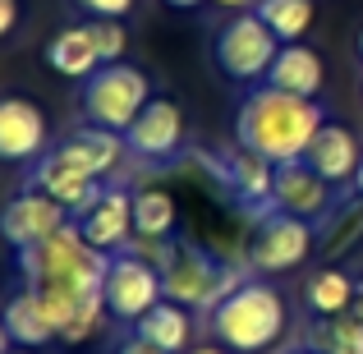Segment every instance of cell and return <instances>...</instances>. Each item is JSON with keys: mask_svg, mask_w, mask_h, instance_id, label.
<instances>
[{"mask_svg": "<svg viewBox=\"0 0 363 354\" xmlns=\"http://www.w3.org/2000/svg\"><path fill=\"white\" fill-rule=\"evenodd\" d=\"M322 124L327 116H322L318 97H294V92L262 83L244 97L235 133H240V148L267 157L272 166H285V161H303Z\"/></svg>", "mask_w": 363, "mask_h": 354, "instance_id": "cell-1", "label": "cell"}, {"mask_svg": "<svg viewBox=\"0 0 363 354\" xmlns=\"http://www.w3.org/2000/svg\"><path fill=\"white\" fill-rule=\"evenodd\" d=\"M18 267H23V281L33 290H74V294H101L106 285V267H111V253L92 248L83 239L79 221H69L65 231H55L46 244L18 253Z\"/></svg>", "mask_w": 363, "mask_h": 354, "instance_id": "cell-2", "label": "cell"}, {"mask_svg": "<svg viewBox=\"0 0 363 354\" xmlns=\"http://www.w3.org/2000/svg\"><path fill=\"white\" fill-rule=\"evenodd\" d=\"M212 331L225 341V350H235V354H257V350H267V345H272V341L285 331V299H281V290L248 276V281L230 294V299L216 304Z\"/></svg>", "mask_w": 363, "mask_h": 354, "instance_id": "cell-3", "label": "cell"}, {"mask_svg": "<svg viewBox=\"0 0 363 354\" xmlns=\"http://www.w3.org/2000/svg\"><path fill=\"white\" fill-rule=\"evenodd\" d=\"M248 281L240 267L221 262V258H212L207 248L189 244V239H179L175 253H170V262L161 267V285H166V299L184 304L189 313L203 309V313H216V304H225L235 290Z\"/></svg>", "mask_w": 363, "mask_h": 354, "instance_id": "cell-4", "label": "cell"}, {"mask_svg": "<svg viewBox=\"0 0 363 354\" xmlns=\"http://www.w3.org/2000/svg\"><path fill=\"white\" fill-rule=\"evenodd\" d=\"M152 101V88H147V74L133 70V65H101L92 79H83V111H88L92 124L101 129H116L124 133L133 120L143 116V106Z\"/></svg>", "mask_w": 363, "mask_h": 354, "instance_id": "cell-5", "label": "cell"}, {"mask_svg": "<svg viewBox=\"0 0 363 354\" xmlns=\"http://www.w3.org/2000/svg\"><path fill=\"white\" fill-rule=\"evenodd\" d=\"M281 46H285V42L262 23V14H257V9H244V14H235L230 23L216 33L212 55H216V65H221L225 79H235V83H257V79H267V74H272Z\"/></svg>", "mask_w": 363, "mask_h": 354, "instance_id": "cell-6", "label": "cell"}, {"mask_svg": "<svg viewBox=\"0 0 363 354\" xmlns=\"http://www.w3.org/2000/svg\"><path fill=\"white\" fill-rule=\"evenodd\" d=\"M101 299H106V313L116 322H138L147 309H157L166 299V285H161V272L152 262L133 253L111 258L106 267V285H101Z\"/></svg>", "mask_w": 363, "mask_h": 354, "instance_id": "cell-7", "label": "cell"}, {"mask_svg": "<svg viewBox=\"0 0 363 354\" xmlns=\"http://www.w3.org/2000/svg\"><path fill=\"white\" fill-rule=\"evenodd\" d=\"M313 253V221H299L290 212H267V221L257 226L253 244H248V267L262 276L290 272Z\"/></svg>", "mask_w": 363, "mask_h": 354, "instance_id": "cell-8", "label": "cell"}, {"mask_svg": "<svg viewBox=\"0 0 363 354\" xmlns=\"http://www.w3.org/2000/svg\"><path fill=\"white\" fill-rule=\"evenodd\" d=\"M69 221H74L69 207L46 198L42 189H28V194H18V198L5 203V212H0V235H5V244H14L18 253H28V248L46 244L55 231H65Z\"/></svg>", "mask_w": 363, "mask_h": 354, "instance_id": "cell-9", "label": "cell"}, {"mask_svg": "<svg viewBox=\"0 0 363 354\" xmlns=\"http://www.w3.org/2000/svg\"><path fill=\"white\" fill-rule=\"evenodd\" d=\"M79 221L83 239H88L92 248H101V253H124V248L133 244V194L120 184H101V194L92 198L88 212L74 216Z\"/></svg>", "mask_w": 363, "mask_h": 354, "instance_id": "cell-10", "label": "cell"}, {"mask_svg": "<svg viewBox=\"0 0 363 354\" xmlns=\"http://www.w3.org/2000/svg\"><path fill=\"white\" fill-rule=\"evenodd\" d=\"M124 143H129L133 157L143 161H170L184 143V116L170 97H152L143 106V116L124 129Z\"/></svg>", "mask_w": 363, "mask_h": 354, "instance_id": "cell-11", "label": "cell"}, {"mask_svg": "<svg viewBox=\"0 0 363 354\" xmlns=\"http://www.w3.org/2000/svg\"><path fill=\"white\" fill-rule=\"evenodd\" d=\"M276 212H290L299 221H318L331 212V179H322L308 161H285L276 166V189H272Z\"/></svg>", "mask_w": 363, "mask_h": 354, "instance_id": "cell-12", "label": "cell"}, {"mask_svg": "<svg viewBox=\"0 0 363 354\" xmlns=\"http://www.w3.org/2000/svg\"><path fill=\"white\" fill-rule=\"evenodd\" d=\"M46 148V116L28 97H0V161H37Z\"/></svg>", "mask_w": 363, "mask_h": 354, "instance_id": "cell-13", "label": "cell"}, {"mask_svg": "<svg viewBox=\"0 0 363 354\" xmlns=\"http://www.w3.org/2000/svg\"><path fill=\"white\" fill-rule=\"evenodd\" d=\"M55 152H60V161H65V166H74L79 175H88V179H106L111 170L120 166V157L129 152V143H124V133L92 124V129L69 133V138H65Z\"/></svg>", "mask_w": 363, "mask_h": 354, "instance_id": "cell-14", "label": "cell"}, {"mask_svg": "<svg viewBox=\"0 0 363 354\" xmlns=\"http://www.w3.org/2000/svg\"><path fill=\"white\" fill-rule=\"evenodd\" d=\"M303 161H308L322 179H331V184H354V175L363 166V148L345 124H322L313 148L303 152Z\"/></svg>", "mask_w": 363, "mask_h": 354, "instance_id": "cell-15", "label": "cell"}, {"mask_svg": "<svg viewBox=\"0 0 363 354\" xmlns=\"http://www.w3.org/2000/svg\"><path fill=\"white\" fill-rule=\"evenodd\" d=\"M28 184H33V189H42L46 198H55L60 207H69L74 216H79V212H88V207H92V198L101 194V184H97V179H88V175H79L74 166H65L55 148H51V152H42V161H37V170L28 175Z\"/></svg>", "mask_w": 363, "mask_h": 354, "instance_id": "cell-16", "label": "cell"}, {"mask_svg": "<svg viewBox=\"0 0 363 354\" xmlns=\"http://www.w3.org/2000/svg\"><path fill=\"white\" fill-rule=\"evenodd\" d=\"M267 83L281 92H294V97H318L322 92V55L303 42H285L272 74H267Z\"/></svg>", "mask_w": 363, "mask_h": 354, "instance_id": "cell-17", "label": "cell"}, {"mask_svg": "<svg viewBox=\"0 0 363 354\" xmlns=\"http://www.w3.org/2000/svg\"><path fill=\"white\" fill-rule=\"evenodd\" d=\"M5 331L14 345L23 350H37V345H51V341H60V331H55V322L46 318L42 299H37L33 290L14 294V299L5 304Z\"/></svg>", "mask_w": 363, "mask_h": 354, "instance_id": "cell-18", "label": "cell"}, {"mask_svg": "<svg viewBox=\"0 0 363 354\" xmlns=\"http://www.w3.org/2000/svg\"><path fill=\"white\" fill-rule=\"evenodd\" d=\"M225 175H230L235 194H240L248 207L276 212V203H272V189H276V166H272L267 157H257V152L240 148V152L230 157V166H225Z\"/></svg>", "mask_w": 363, "mask_h": 354, "instance_id": "cell-19", "label": "cell"}, {"mask_svg": "<svg viewBox=\"0 0 363 354\" xmlns=\"http://www.w3.org/2000/svg\"><path fill=\"white\" fill-rule=\"evenodd\" d=\"M46 60H51V70L65 74V79H92V74L101 70V55H97V46H92L88 23L55 33L51 46H46Z\"/></svg>", "mask_w": 363, "mask_h": 354, "instance_id": "cell-20", "label": "cell"}, {"mask_svg": "<svg viewBox=\"0 0 363 354\" xmlns=\"http://www.w3.org/2000/svg\"><path fill=\"white\" fill-rule=\"evenodd\" d=\"M138 336H147L152 345L170 350V354H184L189 350V309L175 299H161L157 309H147L138 322H133Z\"/></svg>", "mask_w": 363, "mask_h": 354, "instance_id": "cell-21", "label": "cell"}, {"mask_svg": "<svg viewBox=\"0 0 363 354\" xmlns=\"http://www.w3.org/2000/svg\"><path fill=\"white\" fill-rule=\"evenodd\" d=\"M179 221V203L166 194V189H138L133 194V231L143 239H170Z\"/></svg>", "mask_w": 363, "mask_h": 354, "instance_id": "cell-22", "label": "cell"}, {"mask_svg": "<svg viewBox=\"0 0 363 354\" xmlns=\"http://www.w3.org/2000/svg\"><path fill=\"white\" fill-rule=\"evenodd\" d=\"M354 294L359 281H350L340 267H327L308 281V309L318 318H340V313H354Z\"/></svg>", "mask_w": 363, "mask_h": 354, "instance_id": "cell-23", "label": "cell"}, {"mask_svg": "<svg viewBox=\"0 0 363 354\" xmlns=\"http://www.w3.org/2000/svg\"><path fill=\"white\" fill-rule=\"evenodd\" d=\"M262 23L272 28L281 42H299L313 28V14H318V0H262L257 5Z\"/></svg>", "mask_w": 363, "mask_h": 354, "instance_id": "cell-24", "label": "cell"}, {"mask_svg": "<svg viewBox=\"0 0 363 354\" xmlns=\"http://www.w3.org/2000/svg\"><path fill=\"white\" fill-rule=\"evenodd\" d=\"M313 350L318 354H363V322L354 313L322 318L318 327H313Z\"/></svg>", "mask_w": 363, "mask_h": 354, "instance_id": "cell-25", "label": "cell"}, {"mask_svg": "<svg viewBox=\"0 0 363 354\" xmlns=\"http://www.w3.org/2000/svg\"><path fill=\"white\" fill-rule=\"evenodd\" d=\"M88 33H92V46H97L101 65H116V60H124L129 33H124V23H120V18H92V23H88Z\"/></svg>", "mask_w": 363, "mask_h": 354, "instance_id": "cell-26", "label": "cell"}, {"mask_svg": "<svg viewBox=\"0 0 363 354\" xmlns=\"http://www.w3.org/2000/svg\"><path fill=\"white\" fill-rule=\"evenodd\" d=\"M92 18H124L133 9V0H79Z\"/></svg>", "mask_w": 363, "mask_h": 354, "instance_id": "cell-27", "label": "cell"}, {"mask_svg": "<svg viewBox=\"0 0 363 354\" xmlns=\"http://www.w3.org/2000/svg\"><path fill=\"white\" fill-rule=\"evenodd\" d=\"M120 354H170V350L152 345L147 336H138V331H133V336H129V341H124V345H120Z\"/></svg>", "mask_w": 363, "mask_h": 354, "instance_id": "cell-28", "label": "cell"}, {"mask_svg": "<svg viewBox=\"0 0 363 354\" xmlns=\"http://www.w3.org/2000/svg\"><path fill=\"white\" fill-rule=\"evenodd\" d=\"M18 23V0H0V37H9Z\"/></svg>", "mask_w": 363, "mask_h": 354, "instance_id": "cell-29", "label": "cell"}, {"mask_svg": "<svg viewBox=\"0 0 363 354\" xmlns=\"http://www.w3.org/2000/svg\"><path fill=\"white\" fill-rule=\"evenodd\" d=\"M216 5H225V9H235V14H244V9H257L262 0H216Z\"/></svg>", "mask_w": 363, "mask_h": 354, "instance_id": "cell-30", "label": "cell"}, {"mask_svg": "<svg viewBox=\"0 0 363 354\" xmlns=\"http://www.w3.org/2000/svg\"><path fill=\"white\" fill-rule=\"evenodd\" d=\"M166 5H170V9H198L203 0H166Z\"/></svg>", "mask_w": 363, "mask_h": 354, "instance_id": "cell-31", "label": "cell"}, {"mask_svg": "<svg viewBox=\"0 0 363 354\" xmlns=\"http://www.w3.org/2000/svg\"><path fill=\"white\" fill-rule=\"evenodd\" d=\"M9 345H14V341H9V331H5V318H0V354H9Z\"/></svg>", "mask_w": 363, "mask_h": 354, "instance_id": "cell-32", "label": "cell"}, {"mask_svg": "<svg viewBox=\"0 0 363 354\" xmlns=\"http://www.w3.org/2000/svg\"><path fill=\"white\" fill-rule=\"evenodd\" d=\"M354 318L363 322V281H359V294H354Z\"/></svg>", "mask_w": 363, "mask_h": 354, "instance_id": "cell-33", "label": "cell"}, {"mask_svg": "<svg viewBox=\"0 0 363 354\" xmlns=\"http://www.w3.org/2000/svg\"><path fill=\"white\" fill-rule=\"evenodd\" d=\"M184 354H225V350H216V345H198V350H184Z\"/></svg>", "mask_w": 363, "mask_h": 354, "instance_id": "cell-34", "label": "cell"}, {"mask_svg": "<svg viewBox=\"0 0 363 354\" xmlns=\"http://www.w3.org/2000/svg\"><path fill=\"white\" fill-rule=\"evenodd\" d=\"M354 198H363V166H359V175H354Z\"/></svg>", "mask_w": 363, "mask_h": 354, "instance_id": "cell-35", "label": "cell"}, {"mask_svg": "<svg viewBox=\"0 0 363 354\" xmlns=\"http://www.w3.org/2000/svg\"><path fill=\"white\" fill-rule=\"evenodd\" d=\"M9 354H33V350H23V345H18V350H9Z\"/></svg>", "mask_w": 363, "mask_h": 354, "instance_id": "cell-36", "label": "cell"}, {"mask_svg": "<svg viewBox=\"0 0 363 354\" xmlns=\"http://www.w3.org/2000/svg\"><path fill=\"white\" fill-rule=\"evenodd\" d=\"M359 55H363V33H359Z\"/></svg>", "mask_w": 363, "mask_h": 354, "instance_id": "cell-37", "label": "cell"}]
</instances>
